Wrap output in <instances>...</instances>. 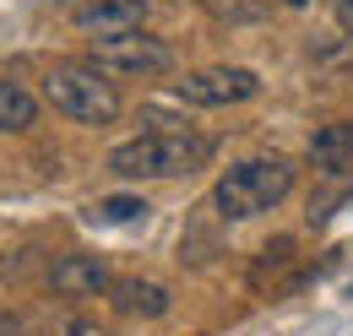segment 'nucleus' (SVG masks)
I'll use <instances>...</instances> for the list:
<instances>
[{
    "instance_id": "obj_1",
    "label": "nucleus",
    "mask_w": 353,
    "mask_h": 336,
    "mask_svg": "<svg viewBox=\"0 0 353 336\" xmlns=\"http://www.w3.org/2000/svg\"><path fill=\"white\" fill-rule=\"evenodd\" d=\"M212 152H218L212 136H201L190 125H174V120H158L152 130H141L136 141H120L109 152V174L114 179H179V174L207 168Z\"/></svg>"
},
{
    "instance_id": "obj_2",
    "label": "nucleus",
    "mask_w": 353,
    "mask_h": 336,
    "mask_svg": "<svg viewBox=\"0 0 353 336\" xmlns=\"http://www.w3.org/2000/svg\"><path fill=\"white\" fill-rule=\"evenodd\" d=\"M294 179H299V168L288 158H277V152L272 158H245V163L223 168V179L212 185V211L223 222H250L261 211L283 207L288 190H294Z\"/></svg>"
},
{
    "instance_id": "obj_3",
    "label": "nucleus",
    "mask_w": 353,
    "mask_h": 336,
    "mask_svg": "<svg viewBox=\"0 0 353 336\" xmlns=\"http://www.w3.org/2000/svg\"><path fill=\"white\" fill-rule=\"evenodd\" d=\"M44 98L65 120H77V125H109L120 114L114 82L98 65H88V60H54L44 71Z\"/></svg>"
},
{
    "instance_id": "obj_4",
    "label": "nucleus",
    "mask_w": 353,
    "mask_h": 336,
    "mask_svg": "<svg viewBox=\"0 0 353 336\" xmlns=\"http://www.w3.org/2000/svg\"><path fill=\"white\" fill-rule=\"evenodd\" d=\"M88 65H98L103 76H163L174 65V49L152 33H103V39L88 43Z\"/></svg>"
},
{
    "instance_id": "obj_5",
    "label": "nucleus",
    "mask_w": 353,
    "mask_h": 336,
    "mask_svg": "<svg viewBox=\"0 0 353 336\" xmlns=\"http://www.w3.org/2000/svg\"><path fill=\"white\" fill-rule=\"evenodd\" d=\"M261 92V76L250 65H207V71H190L185 82H174L179 103H196V109H228V103H250Z\"/></svg>"
},
{
    "instance_id": "obj_6",
    "label": "nucleus",
    "mask_w": 353,
    "mask_h": 336,
    "mask_svg": "<svg viewBox=\"0 0 353 336\" xmlns=\"http://www.w3.org/2000/svg\"><path fill=\"white\" fill-rule=\"evenodd\" d=\"M114 288V277H109V266L98 260V255H54L49 260V293L54 298H71V304H82V298H103Z\"/></svg>"
},
{
    "instance_id": "obj_7",
    "label": "nucleus",
    "mask_w": 353,
    "mask_h": 336,
    "mask_svg": "<svg viewBox=\"0 0 353 336\" xmlns=\"http://www.w3.org/2000/svg\"><path fill=\"white\" fill-rule=\"evenodd\" d=\"M109 309L125 315V320H163V315L174 309V293H169L163 282H152V277H114Z\"/></svg>"
},
{
    "instance_id": "obj_8",
    "label": "nucleus",
    "mask_w": 353,
    "mask_h": 336,
    "mask_svg": "<svg viewBox=\"0 0 353 336\" xmlns=\"http://www.w3.org/2000/svg\"><path fill=\"white\" fill-rule=\"evenodd\" d=\"M147 11H152V0H88V6H77V28H88V33H131L147 22Z\"/></svg>"
},
{
    "instance_id": "obj_9",
    "label": "nucleus",
    "mask_w": 353,
    "mask_h": 336,
    "mask_svg": "<svg viewBox=\"0 0 353 336\" xmlns=\"http://www.w3.org/2000/svg\"><path fill=\"white\" fill-rule=\"evenodd\" d=\"M310 163L321 174H348L353 163V120H332L310 136Z\"/></svg>"
},
{
    "instance_id": "obj_10",
    "label": "nucleus",
    "mask_w": 353,
    "mask_h": 336,
    "mask_svg": "<svg viewBox=\"0 0 353 336\" xmlns=\"http://www.w3.org/2000/svg\"><path fill=\"white\" fill-rule=\"evenodd\" d=\"M39 125V98L17 82H0V130H33Z\"/></svg>"
},
{
    "instance_id": "obj_11",
    "label": "nucleus",
    "mask_w": 353,
    "mask_h": 336,
    "mask_svg": "<svg viewBox=\"0 0 353 336\" xmlns=\"http://www.w3.org/2000/svg\"><path fill=\"white\" fill-rule=\"evenodd\" d=\"M288 260H294V239H272V244H261L256 266H250V288H266L277 271H288Z\"/></svg>"
},
{
    "instance_id": "obj_12",
    "label": "nucleus",
    "mask_w": 353,
    "mask_h": 336,
    "mask_svg": "<svg viewBox=\"0 0 353 336\" xmlns=\"http://www.w3.org/2000/svg\"><path fill=\"white\" fill-rule=\"evenodd\" d=\"M28 336H103L98 326H88L82 315H71V309H60V315H39L33 326H22Z\"/></svg>"
},
{
    "instance_id": "obj_13",
    "label": "nucleus",
    "mask_w": 353,
    "mask_h": 336,
    "mask_svg": "<svg viewBox=\"0 0 353 336\" xmlns=\"http://www.w3.org/2000/svg\"><path fill=\"white\" fill-rule=\"evenodd\" d=\"M88 217L92 222H136V217H147V201L141 196H103Z\"/></svg>"
},
{
    "instance_id": "obj_14",
    "label": "nucleus",
    "mask_w": 353,
    "mask_h": 336,
    "mask_svg": "<svg viewBox=\"0 0 353 336\" xmlns=\"http://www.w3.org/2000/svg\"><path fill=\"white\" fill-rule=\"evenodd\" d=\"M337 28L353 39V0H337Z\"/></svg>"
},
{
    "instance_id": "obj_15",
    "label": "nucleus",
    "mask_w": 353,
    "mask_h": 336,
    "mask_svg": "<svg viewBox=\"0 0 353 336\" xmlns=\"http://www.w3.org/2000/svg\"><path fill=\"white\" fill-rule=\"evenodd\" d=\"M22 331V320H17V315H6V309H0V336H17Z\"/></svg>"
},
{
    "instance_id": "obj_16",
    "label": "nucleus",
    "mask_w": 353,
    "mask_h": 336,
    "mask_svg": "<svg viewBox=\"0 0 353 336\" xmlns=\"http://www.w3.org/2000/svg\"><path fill=\"white\" fill-rule=\"evenodd\" d=\"M283 6H310V0H283Z\"/></svg>"
},
{
    "instance_id": "obj_17",
    "label": "nucleus",
    "mask_w": 353,
    "mask_h": 336,
    "mask_svg": "<svg viewBox=\"0 0 353 336\" xmlns=\"http://www.w3.org/2000/svg\"><path fill=\"white\" fill-rule=\"evenodd\" d=\"M348 298H353V293H348Z\"/></svg>"
}]
</instances>
